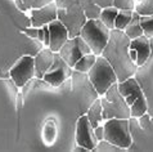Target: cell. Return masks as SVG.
I'll list each match as a JSON object with an SVG mask.
<instances>
[{
    "label": "cell",
    "mask_w": 153,
    "mask_h": 152,
    "mask_svg": "<svg viewBox=\"0 0 153 152\" xmlns=\"http://www.w3.org/2000/svg\"><path fill=\"white\" fill-rule=\"evenodd\" d=\"M130 41L131 40L122 30L113 28L111 30L108 43L105 44L100 54L111 63L117 75L118 83L124 81L131 76H135V74L138 72L137 63L130 58Z\"/></svg>",
    "instance_id": "1"
},
{
    "label": "cell",
    "mask_w": 153,
    "mask_h": 152,
    "mask_svg": "<svg viewBox=\"0 0 153 152\" xmlns=\"http://www.w3.org/2000/svg\"><path fill=\"white\" fill-rule=\"evenodd\" d=\"M49 32H50V41L48 48L54 53H58L59 49L62 48V45L70 39L68 30L59 19L52 21L49 25Z\"/></svg>",
    "instance_id": "12"
},
{
    "label": "cell",
    "mask_w": 153,
    "mask_h": 152,
    "mask_svg": "<svg viewBox=\"0 0 153 152\" xmlns=\"http://www.w3.org/2000/svg\"><path fill=\"white\" fill-rule=\"evenodd\" d=\"M85 115L88 116V119H89V121H90L93 128L103 124V121H104L103 120V111H102V103H100L99 98L93 102V104L88 108V111H86Z\"/></svg>",
    "instance_id": "18"
},
{
    "label": "cell",
    "mask_w": 153,
    "mask_h": 152,
    "mask_svg": "<svg viewBox=\"0 0 153 152\" xmlns=\"http://www.w3.org/2000/svg\"><path fill=\"white\" fill-rule=\"evenodd\" d=\"M135 0H113L112 5L117 9H131L134 10L135 8Z\"/></svg>",
    "instance_id": "28"
},
{
    "label": "cell",
    "mask_w": 153,
    "mask_h": 152,
    "mask_svg": "<svg viewBox=\"0 0 153 152\" xmlns=\"http://www.w3.org/2000/svg\"><path fill=\"white\" fill-rule=\"evenodd\" d=\"M76 143L88 151H93L98 145V139L94 134V128L91 126L88 116L81 115L76 124Z\"/></svg>",
    "instance_id": "10"
},
{
    "label": "cell",
    "mask_w": 153,
    "mask_h": 152,
    "mask_svg": "<svg viewBox=\"0 0 153 152\" xmlns=\"http://www.w3.org/2000/svg\"><path fill=\"white\" fill-rule=\"evenodd\" d=\"M140 25H142L144 35H146L148 39L153 37V14L142 16L140 17Z\"/></svg>",
    "instance_id": "25"
},
{
    "label": "cell",
    "mask_w": 153,
    "mask_h": 152,
    "mask_svg": "<svg viewBox=\"0 0 153 152\" xmlns=\"http://www.w3.org/2000/svg\"><path fill=\"white\" fill-rule=\"evenodd\" d=\"M54 60V52H52L48 46L42 48L39 53L33 57V62H35V77L42 79L45 72L49 70L52 66Z\"/></svg>",
    "instance_id": "16"
},
{
    "label": "cell",
    "mask_w": 153,
    "mask_h": 152,
    "mask_svg": "<svg viewBox=\"0 0 153 152\" xmlns=\"http://www.w3.org/2000/svg\"><path fill=\"white\" fill-rule=\"evenodd\" d=\"M14 5L17 8V10H21V12H28L30 9H27V7L25 5L23 0H14Z\"/></svg>",
    "instance_id": "36"
},
{
    "label": "cell",
    "mask_w": 153,
    "mask_h": 152,
    "mask_svg": "<svg viewBox=\"0 0 153 152\" xmlns=\"http://www.w3.org/2000/svg\"><path fill=\"white\" fill-rule=\"evenodd\" d=\"M117 13H118V9H117V8H114L113 5L103 8V9L100 10L99 19L103 22V25L107 28H109V30H113V28H114V21H116Z\"/></svg>",
    "instance_id": "19"
},
{
    "label": "cell",
    "mask_w": 153,
    "mask_h": 152,
    "mask_svg": "<svg viewBox=\"0 0 153 152\" xmlns=\"http://www.w3.org/2000/svg\"><path fill=\"white\" fill-rule=\"evenodd\" d=\"M10 79L17 86L22 88L27 81L35 77V62L32 56H22L9 70Z\"/></svg>",
    "instance_id": "8"
},
{
    "label": "cell",
    "mask_w": 153,
    "mask_h": 152,
    "mask_svg": "<svg viewBox=\"0 0 153 152\" xmlns=\"http://www.w3.org/2000/svg\"><path fill=\"white\" fill-rule=\"evenodd\" d=\"M109 35L111 30L105 27L99 18L86 19L80 31V36L86 41L91 49V53H94L95 56L102 54L105 44L108 43Z\"/></svg>",
    "instance_id": "4"
},
{
    "label": "cell",
    "mask_w": 153,
    "mask_h": 152,
    "mask_svg": "<svg viewBox=\"0 0 153 152\" xmlns=\"http://www.w3.org/2000/svg\"><path fill=\"white\" fill-rule=\"evenodd\" d=\"M140 16L138 12H133V17H131L130 22L127 23V26L125 27L124 32L126 34V36L129 37L130 40L133 39H137V37L144 35L143 32V28H142V25H140Z\"/></svg>",
    "instance_id": "17"
},
{
    "label": "cell",
    "mask_w": 153,
    "mask_h": 152,
    "mask_svg": "<svg viewBox=\"0 0 153 152\" xmlns=\"http://www.w3.org/2000/svg\"><path fill=\"white\" fill-rule=\"evenodd\" d=\"M130 49H134L137 53V66L138 69L146 65L151 54V41L146 35H142L130 41Z\"/></svg>",
    "instance_id": "15"
},
{
    "label": "cell",
    "mask_w": 153,
    "mask_h": 152,
    "mask_svg": "<svg viewBox=\"0 0 153 152\" xmlns=\"http://www.w3.org/2000/svg\"><path fill=\"white\" fill-rule=\"evenodd\" d=\"M97 60V56L94 53H89V54H85L82 56L80 60L76 62V65L74 66V70L75 71H79V72H85L88 74L89 70L93 67V65L95 63Z\"/></svg>",
    "instance_id": "20"
},
{
    "label": "cell",
    "mask_w": 153,
    "mask_h": 152,
    "mask_svg": "<svg viewBox=\"0 0 153 152\" xmlns=\"http://www.w3.org/2000/svg\"><path fill=\"white\" fill-rule=\"evenodd\" d=\"M71 81H72L71 90L74 93V97L79 104L80 113L84 115V113H86L88 108L93 104V102L99 98V94L95 90V88L93 86L88 74L79 72V71L74 70L71 76Z\"/></svg>",
    "instance_id": "3"
},
{
    "label": "cell",
    "mask_w": 153,
    "mask_h": 152,
    "mask_svg": "<svg viewBox=\"0 0 153 152\" xmlns=\"http://www.w3.org/2000/svg\"><path fill=\"white\" fill-rule=\"evenodd\" d=\"M44 28V41H42V44L44 46H49V41H50V32H49V27L48 25H44L42 26Z\"/></svg>",
    "instance_id": "34"
},
{
    "label": "cell",
    "mask_w": 153,
    "mask_h": 152,
    "mask_svg": "<svg viewBox=\"0 0 153 152\" xmlns=\"http://www.w3.org/2000/svg\"><path fill=\"white\" fill-rule=\"evenodd\" d=\"M88 76L99 97L103 95L113 84L118 83L117 75L114 72L113 67L103 56H97L95 63L89 70Z\"/></svg>",
    "instance_id": "6"
},
{
    "label": "cell",
    "mask_w": 153,
    "mask_h": 152,
    "mask_svg": "<svg viewBox=\"0 0 153 152\" xmlns=\"http://www.w3.org/2000/svg\"><path fill=\"white\" fill-rule=\"evenodd\" d=\"M103 139L120 147L121 150H127L130 146H133V137L130 133L129 119H108L103 121Z\"/></svg>",
    "instance_id": "7"
},
{
    "label": "cell",
    "mask_w": 153,
    "mask_h": 152,
    "mask_svg": "<svg viewBox=\"0 0 153 152\" xmlns=\"http://www.w3.org/2000/svg\"><path fill=\"white\" fill-rule=\"evenodd\" d=\"M94 134H95V137L98 139V142L102 141V139L104 138V126H103V124L95 126L94 128Z\"/></svg>",
    "instance_id": "31"
},
{
    "label": "cell",
    "mask_w": 153,
    "mask_h": 152,
    "mask_svg": "<svg viewBox=\"0 0 153 152\" xmlns=\"http://www.w3.org/2000/svg\"><path fill=\"white\" fill-rule=\"evenodd\" d=\"M58 53H59V56L65 60V62L67 65L71 66L72 69H74V66L76 65V62L84 56L82 52L80 50V46H79L76 36L70 37V39L62 45V48L59 49Z\"/></svg>",
    "instance_id": "14"
},
{
    "label": "cell",
    "mask_w": 153,
    "mask_h": 152,
    "mask_svg": "<svg viewBox=\"0 0 153 152\" xmlns=\"http://www.w3.org/2000/svg\"><path fill=\"white\" fill-rule=\"evenodd\" d=\"M74 151H75V152H88V150H86V148H84V147H81V146L75 147Z\"/></svg>",
    "instance_id": "40"
},
{
    "label": "cell",
    "mask_w": 153,
    "mask_h": 152,
    "mask_svg": "<svg viewBox=\"0 0 153 152\" xmlns=\"http://www.w3.org/2000/svg\"><path fill=\"white\" fill-rule=\"evenodd\" d=\"M81 4H82L85 16H86L88 19L99 18V14H100L102 9L94 3V0H81Z\"/></svg>",
    "instance_id": "23"
},
{
    "label": "cell",
    "mask_w": 153,
    "mask_h": 152,
    "mask_svg": "<svg viewBox=\"0 0 153 152\" xmlns=\"http://www.w3.org/2000/svg\"><path fill=\"white\" fill-rule=\"evenodd\" d=\"M23 99L25 97L22 94V92H18L16 95V103H17V111H21V108L23 107Z\"/></svg>",
    "instance_id": "33"
},
{
    "label": "cell",
    "mask_w": 153,
    "mask_h": 152,
    "mask_svg": "<svg viewBox=\"0 0 153 152\" xmlns=\"http://www.w3.org/2000/svg\"><path fill=\"white\" fill-rule=\"evenodd\" d=\"M72 71H74V69L67 65L65 60L59 56V53H54V60L52 66L45 72L42 79L53 88H58L63 81H66L67 79L71 77Z\"/></svg>",
    "instance_id": "9"
},
{
    "label": "cell",
    "mask_w": 153,
    "mask_h": 152,
    "mask_svg": "<svg viewBox=\"0 0 153 152\" xmlns=\"http://www.w3.org/2000/svg\"><path fill=\"white\" fill-rule=\"evenodd\" d=\"M117 88L129 107L134 102H137L138 99L146 97L144 95V92H143V88L140 86V84L138 83V80L135 79L134 76L124 80V81L117 83Z\"/></svg>",
    "instance_id": "11"
},
{
    "label": "cell",
    "mask_w": 153,
    "mask_h": 152,
    "mask_svg": "<svg viewBox=\"0 0 153 152\" xmlns=\"http://www.w3.org/2000/svg\"><path fill=\"white\" fill-rule=\"evenodd\" d=\"M133 12L131 9H118V13L114 21V28L117 30H125V27L127 26V23L130 22L131 17H133Z\"/></svg>",
    "instance_id": "21"
},
{
    "label": "cell",
    "mask_w": 153,
    "mask_h": 152,
    "mask_svg": "<svg viewBox=\"0 0 153 152\" xmlns=\"http://www.w3.org/2000/svg\"><path fill=\"white\" fill-rule=\"evenodd\" d=\"M129 53H130V58H131V60H133L134 62H137V53H135V50L134 49H130Z\"/></svg>",
    "instance_id": "38"
},
{
    "label": "cell",
    "mask_w": 153,
    "mask_h": 152,
    "mask_svg": "<svg viewBox=\"0 0 153 152\" xmlns=\"http://www.w3.org/2000/svg\"><path fill=\"white\" fill-rule=\"evenodd\" d=\"M57 5V19L68 30L70 37L80 35L81 27L86 22L81 0H54Z\"/></svg>",
    "instance_id": "2"
},
{
    "label": "cell",
    "mask_w": 153,
    "mask_h": 152,
    "mask_svg": "<svg viewBox=\"0 0 153 152\" xmlns=\"http://www.w3.org/2000/svg\"><path fill=\"white\" fill-rule=\"evenodd\" d=\"M103 111V120L108 119H130V107L118 92L117 83L99 97Z\"/></svg>",
    "instance_id": "5"
},
{
    "label": "cell",
    "mask_w": 153,
    "mask_h": 152,
    "mask_svg": "<svg viewBox=\"0 0 153 152\" xmlns=\"http://www.w3.org/2000/svg\"><path fill=\"white\" fill-rule=\"evenodd\" d=\"M148 111V103H147V98H140L137 102H134L130 106V116L133 119H138L142 115H144Z\"/></svg>",
    "instance_id": "22"
},
{
    "label": "cell",
    "mask_w": 153,
    "mask_h": 152,
    "mask_svg": "<svg viewBox=\"0 0 153 152\" xmlns=\"http://www.w3.org/2000/svg\"><path fill=\"white\" fill-rule=\"evenodd\" d=\"M44 136H45V141L48 145H52L56 139V125L54 122H48L44 129Z\"/></svg>",
    "instance_id": "27"
},
{
    "label": "cell",
    "mask_w": 153,
    "mask_h": 152,
    "mask_svg": "<svg viewBox=\"0 0 153 152\" xmlns=\"http://www.w3.org/2000/svg\"><path fill=\"white\" fill-rule=\"evenodd\" d=\"M93 151H100V152H113V151H124V150H121L120 147H117V146H114L112 145L111 142H108V141H105V139H102V141L98 142V145L97 147Z\"/></svg>",
    "instance_id": "26"
},
{
    "label": "cell",
    "mask_w": 153,
    "mask_h": 152,
    "mask_svg": "<svg viewBox=\"0 0 153 152\" xmlns=\"http://www.w3.org/2000/svg\"><path fill=\"white\" fill-rule=\"evenodd\" d=\"M135 12H138L140 16H151L153 14V0H142L135 4Z\"/></svg>",
    "instance_id": "24"
},
{
    "label": "cell",
    "mask_w": 153,
    "mask_h": 152,
    "mask_svg": "<svg viewBox=\"0 0 153 152\" xmlns=\"http://www.w3.org/2000/svg\"><path fill=\"white\" fill-rule=\"evenodd\" d=\"M31 26L42 27L44 25H49L52 21L57 19V5L56 3H50L45 7L31 9Z\"/></svg>",
    "instance_id": "13"
},
{
    "label": "cell",
    "mask_w": 153,
    "mask_h": 152,
    "mask_svg": "<svg viewBox=\"0 0 153 152\" xmlns=\"http://www.w3.org/2000/svg\"><path fill=\"white\" fill-rule=\"evenodd\" d=\"M53 1H54V0H33L31 9H35V8H41V7H45V5H48V4L53 3Z\"/></svg>",
    "instance_id": "32"
},
{
    "label": "cell",
    "mask_w": 153,
    "mask_h": 152,
    "mask_svg": "<svg viewBox=\"0 0 153 152\" xmlns=\"http://www.w3.org/2000/svg\"><path fill=\"white\" fill-rule=\"evenodd\" d=\"M23 3H25V5L27 7V9H31V7H32V3H33V0H23Z\"/></svg>",
    "instance_id": "39"
},
{
    "label": "cell",
    "mask_w": 153,
    "mask_h": 152,
    "mask_svg": "<svg viewBox=\"0 0 153 152\" xmlns=\"http://www.w3.org/2000/svg\"><path fill=\"white\" fill-rule=\"evenodd\" d=\"M94 3L100 8V9H103V8L111 7L112 3H113V0H94Z\"/></svg>",
    "instance_id": "35"
},
{
    "label": "cell",
    "mask_w": 153,
    "mask_h": 152,
    "mask_svg": "<svg viewBox=\"0 0 153 152\" xmlns=\"http://www.w3.org/2000/svg\"><path fill=\"white\" fill-rule=\"evenodd\" d=\"M139 1H142V0H135V3H139Z\"/></svg>",
    "instance_id": "41"
},
{
    "label": "cell",
    "mask_w": 153,
    "mask_h": 152,
    "mask_svg": "<svg viewBox=\"0 0 153 152\" xmlns=\"http://www.w3.org/2000/svg\"><path fill=\"white\" fill-rule=\"evenodd\" d=\"M37 30H39L37 27L30 26L27 28H25L23 32H25V35H26L28 39H37Z\"/></svg>",
    "instance_id": "30"
},
{
    "label": "cell",
    "mask_w": 153,
    "mask_h": 152,
    "mask_svg": "<svg viewBox=\"0 0 153 152\" xmlns=\"http://www.w3.org/2000/svg\"><path fill=\"white\" fill-rule=\"evenodd\" d=\"M37 40L39 41H44V28L42 27H39V30H37ZM44 45V44H42Z\"/></svg>",
    "instance_id": "37"
},
{
    "label": "cell",
    "mask_w": 153,
    "mask_h": 152,
    "mask_svg": "<svg viewBox=\"0 0 153 152\" xmlns=\"http://www.w3.org/2000/svg\"><path fill=\"white\" fill-rule=\"evenodd\" d=\"M138 120H139V125H140L142 129H147L148 126L151 125V117L147 112L144 113V115H142L140 117H138Z\"/></svg>",
    "instance_id": "29"
}]
</instances>
